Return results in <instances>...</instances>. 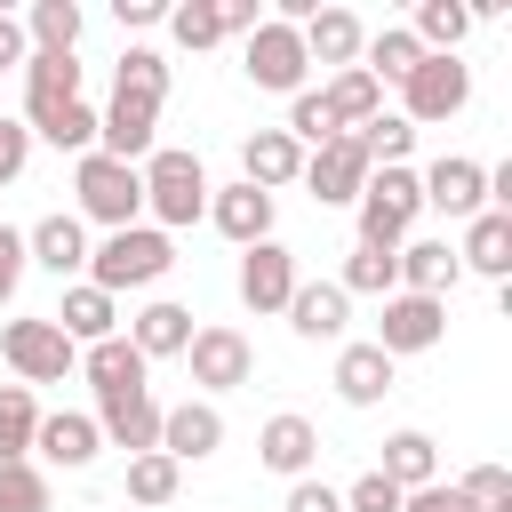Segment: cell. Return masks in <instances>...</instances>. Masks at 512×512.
<instances>
[{
  "label": "cell",
  "instance_id": "3",
  "mask_svg": "<svg viewBox=\"0 0 512 512\" xmlns=\"http://www.w3.org/2000/svg\"><path fill=\"white\" fill-rule=\"evenodd\" d=\"M168 264H176V240L152 232V224H128V232H104L88 248V288H104V296L152 288V280H168Z\"/></svg>",
  "mask_w": 512,
  "mask_h": 512
},
{
  "label": "cell",
  "instance_id": "20",
  "mask_svg": "<svg viewBox=\"0 0 512 512\" xmlns=\"http://www.w3.org/2000/svg\"><path fill=\"white\" fill-rule=\"evenodd\" d=\"M312 456H320V432H312L296 408H280V416L256 432V464L280 472V480H312Z\"/></svg>",
  "mask_w": 512,
  "mask_h": 512
},
{
  "label": "cell",
  "instance_id": "28",
  "mask_svg": "<svg viewBox=\"0 0 512 512\" xmlns=\"http://www.w3.org/2000/svg\"><path fill=\"white\" fill-rule=\"evenodd\" d=\"M80 376L96 384V392H152L144 376H152V360L128 344V336H104V344H88L80 352Z\"/></svg>",
  "mask_w": 512,
  "mask_h": 512
},
{
  "label": "cell",
  "instance_id": "48",
  "mask_svg": "<svg viewBox=\"0 0 512 512\" xmlns=\"http://www.w3.org/2000/svg\"><path fill=\"white\" fill-rule=\"evenodd\" d=\"M280 512H344V496L328 480H288V504Z\"/></svg>",
  "mask_w": 512,
  "mask_h": 512
},
{
  "label": "cell",
  "instance_id": "1",
  "mask_svg": "<svg viewBox=\"0 0 512 512\" xmlns=\"http://www.w3.org/2000/svg\"><path fill=\"white\" fill-rule=\"evenodd\" d=\"M136 176H144V216H152V232H184V224L208 216V168H200V152L152 144V160H144Z\"/></svg>",
  "mask_w": 512,
  "mask_h": 512
},
{
  "label": "cell",
  "instance_id": "17",
  "mask_svg": "<svg viewBox=\"0 0 512 512\" xmlns=\"http://www.w3.org/2000/svg\"><path fill=\"white\" fill-rule=\"evenodd\" d=\"M208 224L224 240L256 248V240H272V192H256V184H208Z\"/></svg>",
  "mask_w": 512,
  "mask_h": 512
},
{
  "label": "cell",
  "instance_id": "11",
  "mask_svg": "<svg viewBox=\"0 0 512 512\" xmlns=\"http://www.w3.org/2000/svg\"><path fill=\"white\" fill-rule=\"evenodd\" d=\"M416 184H424V208H440V216H464V224H472V216L488 208V168L464 160V152H440Z\"/></svg>",
  "mask_w": 512,
  "mask_h": 512
},
{
  "label": "cell",
  "instance_id": "38",
  "mask_svg": "<svg viewBox=\"0 0 512 512\" xmlns=\"http://www.w3.org/2000/svg\"><path fill=\"white\" fill-rule=\"evenodd\" d=\"M280 128H288V136H296L304 152H320V144H336V136H344L320 88H296V96H288V120H280Z\"/></svg>",
  "mask_w": 512,
  "mask_h": 512
},
{
  "label": "cell",
  "instance_id": "39",
  "mask_svg": "<svg viewBox=\"0 0 512 512\" xmlns=\"http://www.w3.org/2000/svg\"><path fill=\"white\" fill-rule=\"evenodd\" d=\"M32 144H56V152H72V160H80V152H96V104H88V96H80V104H64L56 120H40V128H32Z\"/></svg>",
  "mask_w": 512,
  "mask_h": 512
},
{
  "label": "cell",
  "instance_id": "2",
  "mask_svg": "<svg viewBox=\"0 0 512 512\" xmlns=\"http://www.w3.org/2000/svg\"><path fill=\"white\" fill-rule=\"evenodd\" d=\"M72 216L80 224H104V232H128V224H144V176L128 168V160H104V152H80L72 160Z\"/></svg>",
  "mask_w": 512,
  "mask_h": 512
},
{
  "label": "cell",
  "instance_id": "9",
  "mask_svg": "<svg viewBox=\"0 0 512 512\" xmlns=\"http://www.w3.org/2000/svg\"><path fill=\"white\" fill-rule=\"evenodd\" d=\"M440 336H448V304H440V296H400V288H392L384 312H376V336H368V344L392 352V360H408V352H432Z\"/></svg>",
  "mask_w": 512,
  "mask_h": 512
},
{
  "label": "cell",
  "instance_id": "10",
  "mask_svg": "<svg viewBox=\"0 0 512 512\" xmlns=\"http://www.w3.org/2000/svg\"><path fill=\"white\" fill-rule=\"evenodd\" d=\"M368 176H376V168H368V152H360L352 136H336V144L304 152V176H296V184H312V200H320V208H352Z\"/></svg>",
  "mask_w": 512,
  "mask_h": 512
},
{
  "label": "cell",
  "instance_id": "40",
  "mask_svg": "<svg viewBox=\"0 0 512 512\" xmlns=\"http://www.w3.org/2000/svg\"><path fill=\"white\" fill-rule=\"evenodd\" d=\"M336 288H344V296H376V304H384L400 280H392V256H384V248H360V240H352V256H344V272H336Z\"/></svg>",
  "mask_w": 512,
  "mask_h": 512
},
{
  "label": "cell",
  "instance_id": "51",
  "mask_svg": "<svg viewBox=\"0 0 512 512\" xmlns=\"http://www.w3.org/2000/svg\"><path fill=\"white\" fill-rule=\"evenodd\" d=\"M112 16L128 32H144V24H168V0H112Z\"/></svg>",
  "mask_w": 512,
  "mask_h": 512
},
{
  "label": "cell",
  "instance_id": "12",
  "mask_svg": "<svg viewBox=\"0 0 512 512\" xmlns=\"http://www.w3.org/2000/svg\"><path fill=\"white\" fill-rule=\"evenodd\" d=\"M288 296H296V248H280V240L240 248V304L248 312H288Z\"/></svg>",
  "mask_w": 512,
  "mask_h": 512
},
{
  "label": "cell",
  "instance_id": "27",
  "mask_svg": "<svg viewBox=\"0 0 512 512\" xmlns=\"http://www.w3.org/2000/svg\"><path fill=\"white\" fill-rule=\"evenodd\" d=\"M360 48H368V32H360L352 8H320V16L304 24V64H336V72H352Z\"/></svg>",
  "mask_w": 512,
  "mask_h": 512
},
{
  "label": "cell",
  "instance_id": "44",
  "mask_svg": "<svg viewBox=\"0 0 512 512\" xmlns=\"http://www.w3.org/2000/svg\"><path fill=\"white\" fill-rule=\"evenodd\" d=\"M456 488H464V496H472L480 512H488V504H512V472H504V464H472V472H464Z\"/></svg>",
  "mask_w": 512,
  "mask_h": 512
},
{
  "label": "cell",
  "instance_id": "24",
  "mask_svg": "<svg viewBox=\"0 0 512 512\" xmlns=\"http://www.w3.org/2000/svg\"><path fill=\"white\" fill-rule=\"evenodd\" d=\"M456 264L480 272V280H512V216L480 208V216L464 224V240H456Z\"/></svg>",
  "mask_w": 512,
  "mask_h": 512
},
{
  "label": "cell",
  "instance_id": "46",
  "mask_svg": "<svg viewBox=\"0 0 512 512\" xmlns=\"http://www.w3.org/2000/svg\"><path fill=\"white\" fill-rule=\"evenodd\" d=\"M24 272H32V256H24V232H16V224H0V304H16Z\"/></svg>",
  "mask_w": 512,
  "mask_h": 512
},
{
  "label": "cell",
  "instance_id": "26",
  "mask_svg": "<svg viewBox=\"0 0 512 512\" xmlns=\"http://www.w3.org/2000/svg\"><path fill=\"white\" fill-rule=\"evenodd\" d=\"M392 368H400L392 352H376V344H344V352H336V400H344V408H376V400L392 392Z\"/></svg>",
  "mask_w": 512,
  "mask_h": 512
},
{
  "label": "cell",
  "instance_id": "25",
  "mask_svg": "<svg viewBox=\"0 0 512 512\" xmlns=\"http://www.w3.org/2000/svg\"><path fill=\"white\" fill-rule=\"evenodd\" d=\"M120 336H128L144 360H184V344H192V312H184V304H168V296H152Z\"/></svg>",
  "mask_w": 512,
  "mask_h": 512
},
{
  "label": "cell",
  "instance_id": "50",
  "mask_svg": "<svg viewBox=\"0 0 512 512\" xmlns=\"http://www.w3.org/2000/svg\"><path fill=\"white\" fill-rule=\"evenodd\" d=\"M24 56H32V40H24V24L0 8V72H24Z\"/></svg>",
  "mask_w": 512,
  "mask_h": 512
},
{
  "label": "cell",
  "instance_id": "15",
  "mask_svg": "<svg viewBox=\"0 0 512 512\" xmlns=\"http://www.w3.org/2000/svg\"><path fill=\"white\" fill-rule=\"evenodd\" d=\"M64 104H80V56H24V128L56 120Z\"/></svg>",
  "mask_w": 512,
  "mask_h": 512
},
{
  "label": "cell",
  "instance_id": "35",
  "mask_svg": "<svg viewBox=\"0 0 512 512\" xmlns=\"http://www.w3.org/2000/svg\"><path fill=\"white\" fill-rule=\"evenodd\" d=\"M112 96L168 104V56H160V48H128V56H120V72H112Z\"/></svg>",
  "mask_w": 512,
  "mask_h": 512
},
{
  "label": "cell",
  "instance_id": "33",
  "mask_svg": "<svg viewBox=\"0 0 512 512\" xmlns=\"http://www.w3.org/2000/svg\"><path fill=\"white\" fill-rule=\"evenodd\" d=\"M320 96H328V112H336V128H344V136H352V128H368V120L384 112V88H376L360 64H352V72H336Z\"/></svg>",
  "mask_w": 512,
  "mask_h": 512
},
{
  "label": "cell",
  "instance_id": "29",
  "mask_svg": "<svg viewBox=\"0 0 512 512\" xmlns=\"http://www.w3.org/2000/svg\"><path fill=\"white\" fill-rule=\"evenodd\" d=\"M376 472H384L400 496H408V488H432V480H440V440L408 424V432H392V440H384V464H376Z\"/></svg>",
  "mask_w": 512,
  "mask_h": 512
},
{
  "label": "cell",
  "instance_id": "23",
  "mask_svg": "<svg viewBox=\"0 0 512 512\" xmlns=\"http://www.w3.org/2000/svg\"><path fill=\"white\" fill-rule=\"evenodd\" d=\"M48 320H56V328H64V336H72V344L88 352V344H104V336H120V296H104V288H88V280H72V288H64V304H56Z\"/></svg>",
  "mask_w": 512,
  "mask_h": 512
},
{
  "label": "cell",
  "instance_id": "37",
  "mask_svg": "<svg viewBox=\"0 0 512 512\" xmlns=\"http://www.w3.org/2000/svg\"><path fill=\"white\" fill-rule=\"evenodd\" d=\"M176 488H184V464L176 456H160V448L128 456V504H176Z\"/></svg>",
  "mask_w": 512,
  "mask_h": 512
},
{
  "label": "cell",
  "instance_id": "34",
  "mask_svg": "<svg viewBox=\"0 0 512 512\" xmlns=\"http://www.w3.org/2000/svg\"><path fill=\"white\" fill-rule=\"evenodd\" d=\"M360 56H368L360 72H368L376 88H384V80H408V72L424 64V48H416V32H408V24H384V32H376V40L360 48Z\"/></svg>",
  "mask_w": 512,
  "mask_h": 512
},
{
  "label": "cell",
  "instance_id": "6",
  "mask_svg": "<svg viewBox=\"0 0 512 512\" xmlns=\"http://www.w3.org/2000/svg\"><path fill=\"white\" fill-rule=\"evenodd\" d=\"M464 104H472V64H464V56H424V64L400 80V120H408V128L456 120Z\"/></svg>",
  "mask_w": 512,
  "mask_h": 512
},
{
  "label": "cell",
  "instance_id": "7",
  "mask_svg": "<svg viewBox=\"0 0 512 512\" xmlns=\"http://www.w3.org/2000/svg\"><path fill=\"white\" fill-rule=\"evenodd\" d=\"M240 72H248V88H264V96H296L304 72H312V64H304V32L264 16V24L240 40Z\"/></svg>",
  "mask_w": 512,
  "mask_h": 512
},
{
  "label": "cell",
  "instance_id": "21",
  "mask_svg": "<svg viewBox=\"0 0 512 512\" xmlns=\"http://www.w3.org/2000/svg\"><path fill=\"white\" fill-rule=\"evenodd\" d=\"M296 176H304V144H296L288 128H256V136L240 144V184L280 192V184H296Z\"/></svg>",
  "mask_w": 512,
  "mask_h": 512
},
{
  "label": "cell",
  "instance_id": "43",
  "mask_svg": "<svg viewBox=\"0 0 512 512\" xmlns=\"http://www.w3.org/2000/svg\"><path fill=\"white\" fill-rule=\"evenodd\" d=\"M344 496V512H400V488L384 480V472H360L352 488H336Z\"/></svg>",
  "mask_w": 512,
  "mask_h": 512
},
{
  "label": "cell",
  "instance_id": "5",
  "mask_svg": "<svg viewBox=\"0 0 512 512\" xmlns=\"http://www.w3.org/2000/svg\"><path fill=\"white\" fill-rule=\"evenodd\" d=\"M0 360L16 368V384H64L80 368V344L40 312V320H8L0 328Z\"/></svg>",
  "mask_w": 512,
  "mask_h": 512
},
{
  "label": "cell",
  "instance_id": "32",
  "mask_svg": "<svg viewBox=\"0 0 512 512\" xmlns=\"http://www.w3.org/2000/svg\"><path fill=\"white\" fill-rule=\"evenodd\" d=\"M32 432H40L32 384H0V464H32Z\"/></svg>",
  "mask_w": 512,
  "mask_h": 512
},
{
  "label": "cell",
  "instance_id": "47",
  "mask_svg": "<svg viewBox=\"0 0 512 512\" xmlns=\"http://www.w3.org/2000/svg\"><path fill=\"white\" fill-rule=\"evenodd\" d=\"M24 160H32V128L24 120H0V184H16Z\"/></svg>",
  "mask_w": 512,
  "mask_h": 512
},
{
  "label": "cell",
  "instance_id": "16",
  "mask_svg": "<svg viewBox=\"0 0 512 512\" xmlns=\"http://www.w3.org/2000/svg\"><path fill=\"white\" fill-rule=\"evenodd\" d=\"M392 280H400V296H440L448 304V288L464 280V264H456L448 240H400L392 248Z\"/></svg>",
  "mask_w": 512,
  "mask_h": 512
},
{
  "label": "cell",
  "instance_id": "19",
  "mask_svg": "<svg viewBox=\"0 0 512 512\" xmlns=\"http://www.w3.org/2000/svg\"><path fill=\"white\" fill-rule=\"evenodd\" d=\"M32 456H48V464H64V472H88V464L104 456V432H96V416H80V408H56V416H40V432H32Z\"/></svg>",
  "mask_w": 512,
  "mask_h": 512
},
{
  "label": "cell",
  "instance_id": "13",
  "mask_svg": "<svg viewBox=\"0 0 512 512\" xmlns=\"http://www.w3.org/2000/svg\"><path fill=\"white\" fill-rule=\"evenodd\" d=\"M216 448H224V408H216V400H176V408H160V456L208 464Z\"/></svg>",
  "mask_w": 512,
  "mask_h": 512
},
{
  "label": "cell",
  "instance_id": "18",
  "mask_svg": "<svg viewBox=\"0 0 512 512\" xmlns=\"http://www.w3.org/2000/svg\"><path fill=\"white\" fill-rule=\"evenodd\" d=\"M288 328H296L304 344H336V336L352 328V296H344L336 280H296V296H288Z\"/></svg>",
  "mask_w": 512,
  "mask_h": 512
},
{
  "label": "cell",
  "instance_id": "4",
  "mask_svg": "<svg viewBox=\"0 0 512 512\" xmlns=\"http://www.w3.org/2000/svg\"><path fill=\"white\" fill-rule=\"evenodd\" d=\"M352 216H360V248H384V256H392V248L416 232V216H424V184H416V168H376V176L360 184Z\"/></svg>",
  "mask_w": 512,
  "mask_h": 512
},
{
  "label": "cell",
  "instance_id": "42",
  "mask_svg": "<svg viewBox=\"0 0 512 512\" xmlns=\"http://www.w3.org/2000/svg\"><path fill=\"white\" fill-rule=\"evenodd\" d=\"M0 512H48V472L40 464H0Z\"/></svg>",
  "mask_w": 512,
  "mask_h": 512
},
{
  "label": "cell",
  "instance_id": "41",
  "mask_svg": "<svg viewBox=\"0 0 512 512\" xmlns=\"http://www.w3.org/2000/svg\"><path fill=\"white\" fill-rule=\"evenodd\" d=\"M168 32H176V48H216L224 40V16H216V0H184V8H168Z\"/></svg>",
  "mask_w": 512,
  "mask_h": 512
},
{
  "label": "cell",
  "instance_id": "30",
  "mask_svg": "<svg viewBox=\"0 0 512 512\" xmlns=\"http://www.w3.org/2000/svg\"><path fill=\"white\" fill-rule=\"evenodd\" d=\"M16 24H24V40H32L40 56H72V48H80V24H88V16H80V0H32V8L16 16Z\"/></svg>",
  "mask_w": 512,
  "mask_h": 512
},
{
  "label": "cell",
  "instance_id": "14",
  "mask_svg": "<svg viewBox=\"0 0 512 512\" xmlns=\"http://www.w3.org/2000/svg\"><path fill=\"white\" fill-rule=\"evenodd\" d=\"M96 432H104V448L144 456V448H160V400L152 392H96Z\"/></svg>",
  "mask_w": 512,
  "mask_h": 512
},
{
  "label": "cell",
  "instance_id": "36",
  "mask_svg": "<svg viewBox=\"0 0 512 512\" xmlns=\"http://www.w3.org/2000/svg\"><path fill=\"white\" fill-rule=\"evenodd\" d=\"M352 144L368 152V168H408V152H416V128H408L400 112H376L368 128H352Z\"/></svg>",
  "mask_w": 512,
  "mask_h": 512
},
{
  "label": "cell",
  "instance_id": "49",
  "mask_svg": "<svg viewBox=\"0 0 512 512\" xmlns=\"http://www.w3.org/2000/svg\"><path fill=\"white\" fill-rule=\"evenodd\" d=\"M216 16H224V40H248V32L264 24V8H256V0H216Z\"/></svg>",
  "mask_w": 512,
  "mask_h": 512
},
{
  "label": "cell",
  "instance_id": "31",
  "mask_svg": "<svg viewBox=\"0 0 512 512\" xmlns=\"http://www.w3.org/2000/svg\"><path fill=\"white\" fill-rule=\"evenodd\" d=\"M408 32H416V48H424V56H456V48H464V32H472V16H464V0H416Z\"/></svg>",
  "mask_w": 512,
  "mask_h": 512
},
{
  "label": "cell",
  "instance_id": "8",
  "mask_svg": "<svg viewBox=\"0 0 512 512\" xmlns=\"http://www.w3.org/2000/svg\"><path fill=\"white\" fill-rule=\"evenodd\" d=\"M184 368H192V384H200V392H232V384H248V376H256V344H248L232 320H208V328H192Z\"/></svg>",
  "mask_w": 512,
  "mask_h": 512
},
{
  "label": "cell",
  "instance_id": "22",
  "mask_svg": "<svg viewBox=\"0 0 512 512\" xmlns=\"http://www.w3.org/2000/svg\"><path fill=\"white\" fill-rule=\"evenodd\" d=\"M24 256L40 264V272H56V280H72V272H88V224L80 216H40L32 232H24Z\"/></svg>",
  "mask_w": 512,
  "mask_h": 512
},
{
  "label": "cell",
  "instance_id": "45",
  "mask_svg": "<svg viewBox=\"0 0 512 512\" xmlns=\"http://www.w3.org/2000/svg\"><path fill=\"white\" fill-rule=\"evenodd\" d=\"M400 512H480V504H472L456 480H432V488H408V496H400Z\"/></svg>",
  "mask_w": 512,
  "mask_h": 512
}]
</instances>
